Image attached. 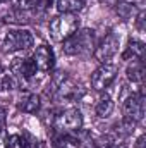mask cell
Instances as JSON below:
<instances>
[{
    "label": "cell",
    "instance_id": "cell-17",
    "mask_svg": "<svg viewBox=\"0 0 146 148\" xmlns=\"http://www.w3.org/2000/svg\"><path fill=\"white\" fill-rule=\"evenodd\" d=\"M91 143H93L95 148H112L113 147V140H112V136H108V134H107V136H105V134H103V136H98V138L93 140Z\"/></svg>",
    "mask_w": 146,
    "mask_h": 148
},
{
    "label": "cell",
    "instance_id": "cell-5",
    "mask_svg": "<svg viewBox=\"0 0 146 148\" xmlns=\"http://www.w3.org/2000/svg\"><path fill=\"white\" fill-rule=\"evenodd\" d=\"M119 43H120L119 36L115 33H108L107 36L100 41V45L93 50L95 59L100 64H108V60H112L115 57V53L119 52Z\"/></svg>",
    "mask_w": 146,
    "mask_h": 148
},
{
    "label": "cell",
    "instance_id": "cell-21",
    "mask_svg": "<svg viewBox=\"0 0 146 148\" xmlns=\"http://www.w3.org/2000/svg\"><path fill=\"white\" fill-rule=\"evenodd\" d=\"M146 141V138L145 136H139V138H138V141H136V145H134V148H145V143Z\"/></svg>",
    "mask_w": 146,
    "mask_h": 148
},
{
    "label": "cell",
    "instance_id": "cell-6",
    "mask_svg": "<svg viewBox=\"0 0 146 148\" xmlns=\"http://www.w3.org/2000/svg\"><path fill=\"white\" fill-rule=\"evenodd\" d=\"M124 119L126 121H131V122H139L143 121L145 117V95L143 91H139L138 95H131L126 98L124 102Z\"/></svg>",
    "mask_w": 146,
    "mask_h": 148
},
{
    "label": "cell",
    "instance_id": "cell-20",
    "mask_svg": "<svg viewBox=\"0 0 146 148\" xmlns=\"http://www.w3.org/2000/svg\"><path fill=\"white\" fill-rule=\"evenodd\" d=\"M0 148H7V131H5V127H0Z\"/></svg>",
    "mask_w": 146,
    "mask_h": 148
},
{
    "label": "cell",
    "instance_id": "cell-7",
    "mask_svg": "<svg viewBox=\"0 0 146 148\" xmlns=\"http://www.w3.org/2000/svg\"><path fill=\"white\" fill-rule=\"evenodd\" d=\"M115 77H117V66H113L110 62L102 64L91 74V88L96 90V91H103L115 81Z\"/></svg>",
    "mask_w": 146,
    "mask_h": 148
},
{
    "label": "cell",
    "instance_id": "cell-14",
    "mask_svg": "<svg viewBox=\"0 0 146 148\" xmlns=\"http://www.w3.org/2000/svg\"><path fill=\"white\" fill-rule=\"evenodd\" d=\"M136 7L141 10V7H143V0H120V2L117 3V14L122 16L124 19H127V17L132 16V12H134Z\"/></svg>",
    "mask_w": 146,
    "mask_h": 148
},
{
    "label": "cell",
    "instance_id": "cell-22",
    "mask_svg": "<svg viewBox=\"0 0 146 148\" xmlns=\"http://www.w3.org/2000/svg\"><path fill=\"white\" fill-rule=\"evenodd\" d=\"M112 148H127V147H126V145H113Z\"/></svg>",
    "mask_w": 146,
    "mask_h": 148
},
{
    "label": "cell",
    "instance_id": "cell-15",
    "mask_svg": "<svg viewBox=\"0 0 146 148\" xmlns=\"http://www.w3.org/2000/svg\"><path fill=\"white\" fill-rule=\"evenodd\" d=\"M113 100H112V97L108 95H102L100 97V100L96 102V107H95V110H96V115L98 117H108L112 115V112H113Z\"/></svg>",
    "mask_w": 146,
    "mask_h": 148
},
{
    "label": "cell",
    "instance_id": "cell-18",
    "mask_svg": "<svg viewBox=\"0 0 146 148\" xmlns=\"http://www.w3.org/2000/svg\"><path fill=\"white\" fill-rule=\"evenodd\" d=\"M7 148H26V141H24L23 136L12 134V136L7 140Z\"/></svg>",
    "mask_w": 146,
    "mask_h": 148
},
{
    "label": "cell",
    "instance_id": "cell-3",
    "mask_svg": "<svg viewBox=\"0 0 146 148\" xmlns=\"http://www.w3.org/2000/svg\"><path fill=\"white\" fill-rule=\"evenodd\" d=\"M53 129L62 133V134H69V133H77L83 127V114L79 109H65V110L59 112L53 117L52 122Z\"/></svg>",
    "mask_w": 146,
    "mask_h": 148
},
{
    "label": "cell",
    "instance_id": "cell-16",
    "mask_svg": "<svg viewBox=\"0 0 146 148\" xmlns=\"http://www.w3.org/2000/svg\"><path fill=\"white\" fill-rule=\"evenodd\" d=\"M67 77H69V76H67V73H64V71H57V73H53L52 79H50V83H48V88L45 90L46 97L53 98V97H55V93H57V90L60 88V84H62Z\"/></svg>",
    "mask_w": 146,
    "mask_h": 148
},
{
    "label": "cell",
    "instance_id": "cell-13",
    "mask_svg": "<svg viewBox=\"0 0 146 148\" xmlns=\"http://www.w3.org/2000/svg\"><path fill=\"white\" fill-rule=\"evenodd\" d=\"M143 53H145V43L143 41H138V40H131L126 52L122 53V59L126 60H134V59H143Z\"/></svg>",
    "mask_w": 146,
    "mask_h": 148
},
{
    "label": "cell",
    "instance_id": "cell-11",
    "mask_svg": "<svg viewBox=\"0 0 146 148\" xmlns=\"http://www.w3.org/2000/svg\"><path fill=\"white\" fill-rule=\"evenodd\" d=\"M126 74H127V79H129L131 83H143V77H145L143 59H134V60L127 66Z\"/></svg>",
    "mask_w": 146,
    "mask_h": 148
},
{
    "label": "cell",
    "instance_id": "cell-1",
    "mask_svg": "<svg viewBox=\"0 0 146 148\" xmlns=\"http://www.w3.org/2000/svg\"><path fill=\"white\" fill-rule=\"evenodd\" d=\"M95 31L91 29H77L74 35L64 40V52L74 57H86L95 48Z\"/></svg>",
    "mask_w": 146,
    "mask_h": 148
},
{
    "label": "cell",
    "instance_id": "cell-19",
    "mask_svg": "<svg viewBox=\"0 0 146 148\" xmlns=\"http://www.w3.org/2000/svg\"><path fill=\"white\" fill-rule=\"evenodd\" d=\"M136 26H138L139 31L145 29V10H139V14H138V17H136Z\"/></svg>",
    "mask_w": 146,
    "mask_h": 148
},
{
    "label": "cell",
    "instance_id": "cell-12",
    "mask_svg": "<svg viewBox=\"0 0 146 148\" xmlns=\"http://www.w3.org/2000/svg\"><path fill=\"white\" fill-rule=\"evenodd\" d=\"M84 7L83 0H55V9L60 14H76Z\"/></svg>",
    "mask_w": 146,
    "mask_h": 148
},
{
    "label": "cell",
    "instance_id": "cell-9",
    "mask_svg": "<svg viewBox=\"0 0 146 148\" xmlns=\"http://www.w3.org/2000/svg\"><path fill=\"white\" fill-rule=\"evenodd\" d=\"M12 71L24 81H31L38 73L33 59H16V62L12 64Z\"/></svg>",
    "mask_w": 146,
    "mask_h": 148
},
{
    "label": "cell",
    "instance_id": "cell-10",
    "mask_svg": "<svg viewBox=\"0 0 146 148\" xmlns=\"http://www.w3.org/2000/svg\"><path fill=\"white\" fill-rule=\"evenodd\" d=\"M17 107L19 110L26 112V114H36L41 107V100L40 97L35 93H29V91H24L19 95V100H17Z\"/></svg>",
    "mask_w": 146,
    "mask_h": 148
},
{
    "label": "cell",
    "instance_id": "cell-24",
    "mask_svg": "<svg viewBox=\"0 0 146 148\" xmlns=\"http://www.w3.org/2000/svg\"><path fill=\"white\" fill-rule=\"evenodd\" d=\"M5 2H7V0H0V5H2V3H5Z\"/></svg>",
    "mask_w": 146,
    "mask_h": 148
},
{
    "label": "cell",
    "instance_id": "cell-2",
    "mask_svg": "<svg viewBox=\"0 0 146 148\" xmlns=\"http://www.w3.org/2000/svg\"><path fill=\"white\" fill-rule=\"evenodd\" d=\"M79 24L81 21L76 14H59L57 17L50 21L48 31L55 41H64L79 29Z\"/></svg>",
    "mask_w": 146,
    "mask_h": 148
},
{
    "label": "cell",
    "instance_id": "cell-23",
    "mask_svg": "<svg viewBox=\"0 0 146 148\" xmlns=\"http://www.w3.org/2000/svg\"><path fill=\"white\" fill-rule=\"evenodd\" d=\"M53 148H64V147H60V145H55V147H53Z\"/></svg>",
    "mask_w": 146,
    "mask_h": 148
},
{
    "label": "cell",
    "instance_id": "cell-4",
    "mask_svg": "<svg viewBox=\"0 0 146 148\" xmlns=\"http://www.w3.org/2000/svg\"><path fill=\"white\" fill-rule=\"evenodd\" d=\"M35 45V38L28 29H12L3 38V50L5 52H19L28 50Z\"/></svg>",
    "mask_w": 146,
    "mask_h": 148
},
{
    "label": "cell",
    "instance_id": "cell-8",
    "mask_svg": "<svg viewBox=\"0 0 146 148\" xmlns=\"http://www.w3.org/2000/svg\"><path fill=\"white\" fill-rule=\"evenodd\" d=\"M31 59H33V62H35V66H36V69L40 73H48L55 66V55H53V50L48 45H40L35 50Z\"/></svg>",
    "mask_w": 146,
    "mask_h": 148
}]
</instances>
